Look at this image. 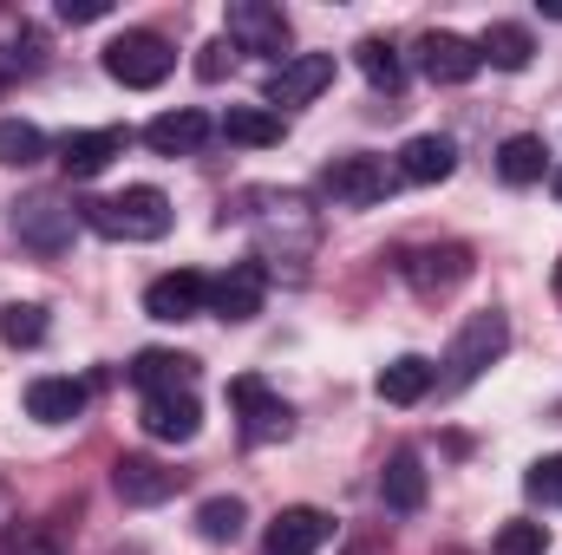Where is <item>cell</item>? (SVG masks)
Wrapping results in <instances>:
<instances>
[{
    "mask_svg": "<svg viewBox=\"0 0 562 555\" xmlns=\"http://www.w3.org/2000/svg\"><path fill=\"white\" fill-rule=\"evenodd\" d=\"M79 223L99 229L105 242H164V236H170V196L150 190V183H132L125 196H92V203H79Z\"/></svg>",
    "mask_w": 562,
    "mask_h": 555,
    "instance_id": "obj_1",
    "label": "cell"
},
{
    "mask_svg": "<svg viewBox=\"0 0 562 555\" xmlns=\"http://www.w3.org/2000/svg\"><path fill=\"white\" fill-rule=\"evenodd\" d=\"M269 209H256V242H262V262H294V275H301V262L314 256V236H321V223H314V209H307V196H294V190H269L262 196Z\"/></svg>",
    "mask_w": 562,
    "mask_h": 555,
    "instance_id": "obj_2",
    "label": "cell"
},
{
    "mask_svg": "<svg viewBox=\"0 0 562 555\" xmlns=\"http://www.w3.org/2000/svg\"><path fill=\"white\" fill-rule=\"evenodd\" d=\"M7 223H13L20 249H33V256H66V249H72V236H79V209H72L66 196H53V190L20 196Z\"/></svg>",
    "mask_w": 562,
    "mask_h": 555,
    "instance_id": "obj_3",
    "label": "cell"
},
{
    "mask_svg": "<svg viewBox=\"0 0 562 555\" xmlns=\"http://www.w3.org/2000/svg\"><path fill=\"white\" fill-rule=\"evenodd\" d=\"M504 347H510V320H504L497 307L471 314V320L458 327L451 353H445V380H451V386H471V380H484V366H497V360H504Z\"/></svg>",
    "mask_w": 562,
    "mask_h": 555,
    "instance_id": "obj_4",
    "label": "cell"
},
{
    "mask_svg": "<svg viewBox=\"0 0 562 555\" xmlns=\"http://www.w3.org/2000/svg\"><path fill=\"white\" fill-rule=\"evenodd\" d=\"M229 46L236 53H256V59H288V46H294V26H288V13H281L276 0H229Z\"/></svg>",
    "mask_w": 562,
    "mask_h": 555,
    "instance_id": "obj_5",
    "label": "cell"
},
{
    "mask_svg": "<svg viewBox=\"0 0 562 555\" xmlns=\"http://www.w3.org/2000/svg\"><path fill=\"white\" fill-rule=\"evenodd\" d=\"M170 66H177V53H170V39L164 33H119L112 46H105V72L119 79V86H132V92H150V86H164L170 79Z\"/></svg>",
    "mask_w": 562,
    "mask_h": 555,
    "instance_id": "obj_6",
    "label": "cell"
},
{
    "mask_svg": "<svg viewBox=\"0 0 562 555\" xmlns=\"http://www.w3.org/2000/svg\"><path fill=\"white\" fill-rule=\"evenodd\" d=\"M400 275L419 301H445L451 287L471 281V249L464 242H425V249H406L400 256Z\"/></svg>",
    "mask_w": 562,
    "mask_h": 555,
    "instance_id": "obj_7",
    "label": "cell"
},
{
    "mask_svg": "<svg viewBox=\"0 0 562 555\" xmlns=\"http://www.w3.org/2000/svg\"><path fill=\"white\" fill-rule=\"evenodd\" d=\"M386 190H393V177H386V163L367 157V150H347V157H334V163L321 170V196H327L334 209H373Z\"/></svg>",
    "mask_w": 562,
    "mask_h": 555,
    "instance_id": "obj_8",
    "label": "cell"
},
{
    "mask_svg": "<svg viewBox=\"0 0 562 555\" xmlns=\"http://www.w3.org/2000/svg\"><path fill=\"white\" fill-rule=\"evenodd\" d=\"M327 86H334V53H288L269 72V86H262V105L269 112H294V105H314Z\"/></svg>",
    "mask_w": 562,
    "mask_h": 555,
    "instance_id": "obj_9",
    "label": "cell"
},
{
    "mask_svg": "<svg viewBox=\"0 0 562 555\" xmlns=\"http://www.w3.org/2000/svg\"><path fill=\"white\" fill-rule=\"evenodd\" d=\"M262 301H269V269H262V262H229L223 275L210 281V314H216V320H229V327L256 320V314H262Z\"/></svg>",
    "mask_w": 562,
    "mask_h": 555,
    "instance_id": "obj_10",
    "label": "cell"
},
{
    "mask_svg": "<svg viewBox=\"0 0 562 555\" xmlns=\"http://www.w3.org/2000/svg\"><path fill=\"white\" fill-rule=\"evenodd\" d=\"M229 406L243 412V438L249 444H281L288 431H294V412H288V399H276L262 380H229Z\"/></svg>",
    "mask_w": 562,
    "mask_h": 555,
    "instance_id": "obj_11",
    "label": "cell"
},
{
    "mask_svg": "<svg viewBox=\"0 0 562 555\" xmlns=\"http://www.w3.org/2000/svg\"><path fill=\"white\" fill-rule=\"evenodd\" d=\"M144 314L150 320H196V314H210V281L196 275V269H170V275H157L144 287Z\"/></svg>",
    "mask_w": 562,
    "mask_h": 555,
    "instance_id": "obj_12",
    "label": "cell"
},
{
    "mask_svg": "<svg viewBox=\"0 0 562 555\" xmlns=\"http://www.w3.org/2000/svg\"><path fill=\"white\" fill-rule=\"evenodd\" d=\"M419 72L431 86H464V79H477L484 72V59H477V39H464V33H425L419 39Z\"/></svg>",
    "mask_w": 562,
    "mask_h": 555,
    "instance_id": "obj_13",
    "label": "cell"
},
{
    "mask_svg": "<svg viewBox=\"0 0 562 555\" xmlns=\"http://www.w3.org/2000/svg\"><path fill=\"white\" fill-rule=\"evenodd\" d=\"M177 484H183V471H170V464H157V457H119V464H112V490H119L132 510H157L164 497H177Z\"/></svg>",
    "mask_w": 562,
    "mask_h": 555,
    "instance_id": "obj_14",
    "label": "cell"
},
{
    "mask_svg": "<svg viewBox=\"0 0 562 555\" xmlns=\"http://www.w3.org/2000/svg\"><path fill=\"white\" fill-rule=\"evenodd\" d=\"M125 144H132V132L125 125H92V132H66L59 138V163H66V177H99L112 157H125Z\"/></svg>",
    "mask_w": 562,
    "mask_h": 555,
    "instance_id": "obj_15",
    "label": "cell"
},
{
    "mask_svg": "<svg viewBox=\"0 0 562 555\" xmlns=\"http://www.w3.org/2000/svg\"><path fill=\"white\" fill-rule=\"evenodd\" d=\"M269 555H314L334 543V517L327 510H314V503H294V510H281L276 523H269Z\"/></svg>",
    "mask_w": 562,
    "mask_h": 555,
    "instance_id": "obj_16",
    "label": "cell"
},
{
    "mask_svg": "<svg viewBox=\"0 0 562 555\" xmlns=\"http://www.w3.org/2000/svg\"><path fill=\"white\" fill-rule=\"evenodd\" d=\"M138 418H144V431H150L157 444H190V438L203 431V406H196V393H150Z\"/></svg>",
    "mask_w": 562,
    "mask_h": 555,
    "instance_id": "obj_17",
    "label": "cell"
},
{
    "mask_svg": "<svg viewBox=\"0 0 562 555\" xmlns=\"http://www.w3.org/2000/svg\"><path fill=\"white\" fill-rule=\"evenodd\" d=\"M144 144H150L157 157H196V150L210 144V118H203L196 105H177V112H164V118L144 125Z\"/></svg>",
    "mask_w": 562,
    "mask_h": 555,
    "instance_id": "obj_18",
    "label": "cell"
},
{
    "mask_svg": "<svg viewBox=\"0 0 562 555\" xmlns=\"http://www.w3.org/2000/svg\"><path fill=\"white\" fill-rule=\"evenodd\" d=\"M132 373V386H138L144 399L150 393H190V380H196V360L190 353H164V347H144L138 360L125 366Z\"/></svg>",
    "mask_w": 562,
    "mask_h": 555,
    "instance_id": "obj_19",
    "label": "cell"
},
{
    "mask_svg": "<svg viewBox=\"0 0 562 555\" xmlns=\"http://www.w3.org/2000/svg\"><path fill=\"white\" fill-rule=\"evenodd\" d=\"M79 412H86V380L46 373V380L26 386V418H40V424H72Z\"/></svg>",
    "mask_w": 562,
    "mask_h": 555,
    "instance_id": "obj_20",
    "label": "cell"
},
{
    "mask_svg": "<svg viewBox=\"0 0 562 555\" xmlns=\"http://www.w3.org/2000/svg\"><path fill=\"white\" fill-rule=\"evenodd\" d=\"M431 386H438V366H431L425 353H400V360L380 373V386H373V393H380L386 406H419Z\"/></svg>",
    "mask_w": 562,
    "mask_h": 555,
    "instance_id": "obj_21",
    "label": "cell"
},
{
    "mask_svg": "<svg viewBox=\"0 0 562 555\" xmlns=\"http://www.w3.org/2000/svg\"><path fill=\"white\" fill-rule=\"evenodd\" d=\"M380 497H386V510H400V517L425 510V464H419V451H393V457H386V471H380Z\"/></svg>",
    "mask_w": 562,
    "mask_h": 555,
    "instance_id": "obj_22",
    "label": "cell"
},
{
    "mask_svg": "<svg viewBox=\"0 0 562 555\" xmlns=\"http://www.w3.org/2000/svg\"><path fill=\"white\" fill-rule=\"evenodd\" d=\"M477 59L497 66V72H524V66L537 59V39H530V26H517V20H497V26H484Z\"/></svg>",
    "mask_w": 562,
    "mask_h": 555,
    "instance_id": "obj_23",
    "label": "cell"
},
{
    "mask_svg": "<svg viewBox=\"0 0 562 555\" xmlns=\"http://www.w3.org/2000/svg\"><path fill=\"white\" fill-rule=\"evenodd\" d=\"M451 170H458V144L438 138V132H425V138H413L400 150V177L406 183H445Z\"/></svg>",
    "mask_w": 562,
    "mask_h": 555,
    "instance_id": "obj_24",
    "label": "cell"
},
{
    "mask_svg": "<svg viewBox=\"0 0 562 555\" xmlns=\"http://www.w3.org/2000/svg\"><path fill=\"white\" fill-rule=\"evenodd\" d=\"M543 170H550V150H543V138H530V132L504 138V150H497V177H504L510 190H530V183H543Z\"/></svg>",
    "mask_w": 562,
    "mask_h": 555,
    "instance_id": "obj_25",
    "label": "cell"
},
{
    "mask_svg": "<svg viewBox=\"0 0 562 555\" xmlns=\"http://www.w3.org/2000/svg\"><path fill=\"white\" fill-rule=\"evenodd\" d=\"M353 59H360V72H367V86H373V92L400 99V86H406V66H400V46H393V39L367 33V39L353 46Z\"/></svg>",
    "mask_w": 562,
    "mask_h": 555,
    "instance_id": "obj_26",
    "label": "cell"
},
{
    "mask_svg": "<svg viewBox=\"0 0 562 555\" xmlns=\"http://www.w3.org/2000/svg\"><path fill=\"white\" fill-rule=\"evenodd\" d=\"M223 138L243 144V150H269V144H281V112H269V105H229Z\"/></svg>",
    "mask_w": 562,
    "mask_h": 555,
    "instance_id": "obj_27",
    "label": "cell"
},
{
    "mask_svg": "<svg viewBox=\"0 0 562 555\" xmlns=\"http://www.w3.org/2000/svg\"><path fill=\"white\" fill-rule=\"evenodd\" d=\"M46 157V132L26 118H0V170H33Z\"/></svg>",
    "mask_w": 562,
    "mask_h": 555,
    "instance_id": "obj_28",
    "label": "cell"
},
{
    "mask_svg": "<svg viewBox=\"0 0 562 555\" xmlns=\"http://www.w3.org/2000/svg\"><path fill=\"white\" fill-rule=\"evenodd\" d=\"M46 327H53V320H46L40 301H7V307H0V340H7V347H40Z\"/></svg>",
    "mask_w": 562,
    "mask_h": 555,
    "instance_id": "obj_29",
    "label": "cell"
},
{
    "mask_svg": "<svg viewBox=\"0 0 562 555\" xmlns=\"http://www.w3.org/2000/svg\"><path fill=\"white\" fill-rule=\"evenodd\" d=\"M243 523H249V510H243L236 497H210V503L196 510V536H203V543H236Z\"/></svg>",
    "mask_w": 562,
    "mask_h": 555,
    "instance_id": "obj_30",
    "label": "cell"
},
{
    "mask_svg": "<svg viewBox=\"0 0 562 555\" xmlns=\"http://www.w3.org/2000/svg\"><path fill=\"white\" fill-rule=\"evenodd\" d=\"M491 555H550V523H504Z\"/></svg>",
    "mask_w": 562,
    "mask_h": 555,
    "instance_id": "obj_31",
    "label": "cell"
},
{
    "mask_svg": "<svg viewBox=\"0 0 562 555\" xmlns=\"http://www.w3.org/2000/svg\"><path fill=\"white\" fill-rule=\"evenodd\" d=\"M524 490H530V497H543V503H562V451H557V457H543V464H530Z\"/></svg>",
    "mask_w": 562,
    "mask_h": 555,
    "instance_id": "obj_32",
    "label": "cell"
},
{
    "mask_svg": "<svg viewBox=\"0 0 562 555\" xmlns=\"http://www.w3.org/2000/svg\"><path fill=\"white\" fill-rule=\"evenodd\" d=\"M7 555H59V536H53L46 523H20L13 543H7Z\"/></svg>",
    "mask_w": 562,
    "mask_h": 555,
    "instance_id": "obj_33",
    "label": "cell"
},
{
    "mask_svg": "<svg viewBox=\"0 0 562 555\" xmlns=\"http://www.w3.org/2000/svg\"><path fill=\"white\" fill-rule=\"evenodd\" d=\"M229 53H236L229 39H210L203 59H196V79H223V72H229Z\"/></svg>",
    "mask_w": 562,
    "mask_h": 555,
    "instance_id": "obj_34",
    "label": "cell"
},
{
    "mask_svg": "<svg viewBox=\"0 0 562 555\" xmlns=\"http://www.w3.org/2000/svg\"><path fill=\"white\" fill-rule=\"evenodd\" d=\"M105 13H112V0H59V20H72V26L105 20Z\"/></svg>",
    "mask_w": 562,
    "mask_h": 555,
    "instance_id": "obj_35",
    "label": "cell"
},
{
    "mask_svg": "<svg viewBox=\"0 0 562 555\" xmlns=\"http://www.w3.org/2000/svg\"><path fill=\"white\" fill-rule=\"evenodd\" d=\"M0 523H13V497H7V484H0Z\"/></svg>",
    "mask_w": 562,
    "mask_h": 555,
    "instance_id": "obj_36",
    "label": "cell"
},
{
    "mask_svg": "<svg viewBox=\"0 0 562 555\" xmlns=\"http://www.w3.org/2000/svg\"><path fill=\"white\" fill-rule=\"evenodd\" d=\"M7 79H13V72H7V66H0V92H7Z\"/></svg>",
    "mask_w": 562,
    "mask_h": 555,
    "instance_id": "obj_37",
    "label": "cell"
},
{
    "mask_svg": "<svg viewBox=\"0 0 562 555\" xmlns=\"http://www.w3.org/2000/svg\"><path fill=\"white\" fill-rule=\"evenodd\" d=\"M550 183H557V196H562V170H557V177H550Z\"/></svg>",
    "mask_w": 562,
    "mask_h": 555,
    "instance_id": "obj_38",
    "label": "cell"
},
{
    "mask_svg": "<svg viewBox=\"0 0 562 555\" xmlns=\"http://www.w3.org/2000/svg\"><path fill=\"white\" fill-rule=\"evenodd\" d=\"M557 294H562V262H557Z\"/></svg>",
    "mask_w": 562,
    "mask_h": 555,
    "instance_id": "obj_39",
    "label": "cell"
}]
</instances>
